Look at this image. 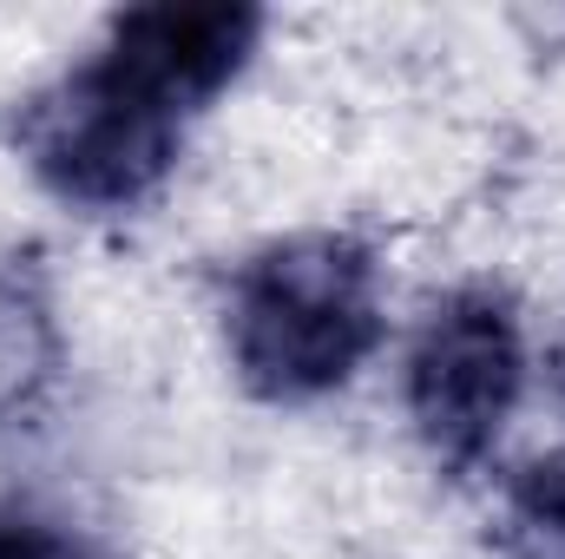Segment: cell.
Listing matches in <instances>:
<instances>
[{
    "label": "cell",
    "mask_w": 565,
    "mask_h": 559,
    "mask_svg": "<svg viewBox=\"0 0 565 559\" xmlns=\"http://www.w3.org/2000/svg\"><path fill=\"white\" fill-rule=\"evenodd\" d=\"M257 40L264 7L244 0L126 7L86 66L20 99L13 145L60 204L86 218L132 211L171 178L191 119L250 66Z\"/></svg>",
    "instance_id": "1"
},
{
    "label": "cell",
    "mask_w": 565,
    "mask_h": 559,
    "mask_svg": "<svg viewBox=\"0 0 565 559\" xmlns=\"http://www.w3.org/2000/svg\"><path fill=\"white\" fill-rule=\"evenodd\" d=\"M237 382L257 402H322L382 342V264L362 238L302 231L264 244L224 309Z\"/></svg>",
    "instance_id": "2"
},
{
    "label": "cell",
    "mask_w": 565,
    "mask_h": 559,
    "mask_svg": "<svg viewBox=\"0 0 565 559\" xmlns=\"http://www.w3.org/2000/svg\"><path fill=\"white\" fill-rule=\"evenodd\" d=\"M526 395L520 309L493 283H467L427 309L408 349V421L447 474H473Z\"/></svg>",
    "instance_id": "3"
},
{
    "label": "cell",
    "mask_w": 565,
    "mask_h": 559,
    "mask_svg": "<svg viewBox=\"0 0 565 559\" xmlns=\"http://www.w3.org/2000/svg\"><path fill=\"white\" fill-rule=\"evenodd\" d=\"M60 362H66V342H60L46 277L20 257L0 264V428L33 415L53 395Z\"/></svg>",
    "instance_id": "4"
},
{
    "label": "cell",
    "mask_w": 565,
    "mask_h": 559,
    "mask_svg": "<svg viewBox=\"0 0 565 559\" xmlns=\"http://www.w3.org/2000/svg\"><path fill=\"white\" fill-rule=\"evenodd\" d=\"M487 540L500 559H565V447L546 461H526L500 487Z\"/></svg>",
    "instance_id": "5"
},
{
    "label": "cell",
    "mask_w": 565,
    "mask_h": 559,
    "mask_svg": "<svg viewBox=\"0 0 565 559\" xmlns=\"http://www.w3.org/2000/svg\"><path fill=\"white\" fill-rule=\"evenodd\" d=\"M0 559H99L79 534L33 520V514H0Z\"/></svg>",
    "instance_id": "6"
}]
</instances>
